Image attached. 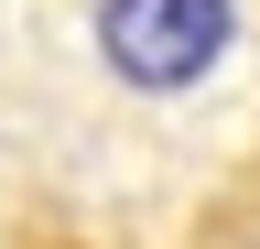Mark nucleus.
Masks as SVG:
<instances>
[{"instance_id": "obj_2", "label": "nucleus", "mask_w": 260, "mask_h": 249, "mask_svg": "<svg viewBox=\"0 0 260 249\" xmlns=\"http://www.w3.org/2000/svg\"><path fill=\"white\" fill-rule=\"evenodd\" d=\"M0 249H152V238H130L119 217H98L76 195H22L0 206Z\"/></svg>"}, {"instance_id": "obj_1", "label": "nucleus", "mask_w": 260, "mask_h": 249, "mask_svg": "<svg viewBox=\"0 0 260 249\" xmlns=\"http://www.w3.org/2000/svg\"><path fill=\"white\" fill-rule=\"evenodd\" d=\"M87 76L130 109H184L249 54L239 0H87L76 11Z\"/></svg>"}]
</instances>
